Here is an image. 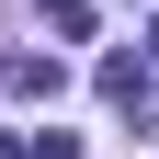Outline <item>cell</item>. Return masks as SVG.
<instances>
[{"instance_id": "6da1fadb", "label": "cell", "mask_w": 159, "mask_h": 159, "mask_svg": "<svg viewBox=\"0 0 159 159\" xmlns=\"http://www.w3.org/2000/svg\"><path fill=\"white\" fill-rule=\"evenodd\" d=\"M102 102H114V114H136V125H159V80L136 68V57H102Z\"/></svg>"}, {"instance_id": "7a4b0ae2", "label": "cell", "mask_w": 159, "mask_h": 159, "mask_svg": "<svg viewBox=\"0 0 159 159\" xmlns=\"http://www.w3.org/2000/svg\"><path fill=\"white\" fill-rule=\"evenodd\" d=\"M46 23L57 34H91V0H46Z\"/></svg>"}, {"instance_id": "3957f363", "label": "cell", "mask_w": 159, "mask_h": 159, "mask_svg": "<svg viewBox=\"0 0 159 159\" xmlns=\"http://www.w3.org/2000/svg\"><path fill=\"white\" fill-rule=\"evenodd\" d=\"M0 159H34V136H0Z\"/></svg>"}, {"instance_id": "277c9868", "label": "cell", "mask_w": 159, "mask_h": 159, "mask_svg": "<svg viewBox=\"0 0 159 159\" xmlns=\"http://www.w3.org/2000/svg\"><path fill=\"white\" fill-rule=\"evenodd\" d=\"M148 68H159V23H148Z\"/></svg>"}]
</instances>
